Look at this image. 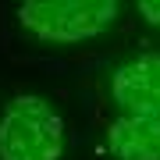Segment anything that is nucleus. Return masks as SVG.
<instances>
[{"label": "nucleus", "instance_id": "nucleus-2", "mask_svg": "<svg viewBox=\"0 0 160 160\" xmlns=\"http://www.w3.org/2000/svg\"><path fill=\"white\" fill-rule=\"evenodd\" d=\"M121 14V0H22L18 25L43 43H86Z\"/></svg>", "mask_w": 160, "mask_h": 160}, {"label": "nucleus", "instance_id": "nucleus-3", "mask_svg": "<svg viewBox=\"0 0 160 160\" xmlns=\"http://www.w3.org/2000/svg\"><path fill=\"white\" fill-rule=\"evenodd\" d=\"M110 96L121 114H160V50L118 64L110 75Z\"/></svg>", "mask_w": 160, "mask_h": 160}, {"label": "nucleus", "instance_id": "nucleus-5", "mask_svg": "<svg viewBox=\"0 0 160 160\" xmlns=\"http://www.w3.org/2000/svg\"><path fill=\"white\" fill-rule=\"evenodd\" d=\"M135 7L153 29H160V0H135Z\"/></svg>", "mask_w": 160, "mask_h": 160}, {"label": "nucleus", "instance_id": "nucleus-4", "mask_svg": "<svg viewBox=\"0 0 160 160\" xmlns=\"http://www.w3.org/2000/svg\"><path fill=\"white\" fill-rule=\"evenodd\" d=\"M114 160H160V114H121L107 125Z\"/></svg>", "mask_w": 160, "mask_h": 160}, {"label": "nucleus", "instance_id": "nucleus-1", "mask_svg": "<svg viewBox=\"0 0 160 160\" xmlns=\"http://www.w3.org/2000/svg\"><path fill=\"white\" fill-rule=\"evenodd\" d=\"M64 139V118L36 92H18L0 110V160H61Z\"/></svg>", "mask_w": 160, "mask_h": 160}]
</instances>
